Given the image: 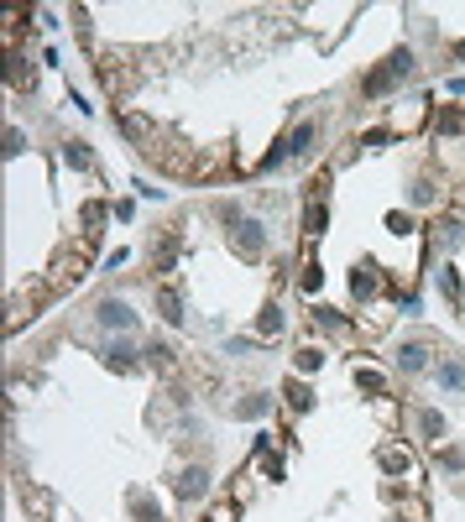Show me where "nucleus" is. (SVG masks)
I'll use <instances>...</instances> for the list:
<instances>
[{"mask_svg":"<svg viewBox=\"0 0 465 522\" xmlns=\"http://www.w3.org/2000/svg\"><path fill=\"white\" fill-rule=\"evenodd\" d=\"M356 293H361V298L377 293V272H371V267H361V272H356Z\"/></svg>","mask_w":465,"mask_h":522,"instance_id":"obj_14","label":"nucleus"},{"mask_svg":"<svg viewBox=\"0 0 465 522\" xmlns=\"http://www.w3.org/2000/svg\"><path fill=\"white\" fill-rule=\"evenodd\" d=\"M287 403L298 407V413H309V407H314V392L309 387H287Z\"/></svg>","mask_w":465,"mask_h":522,"instance_id":"obj_12","label":"nucleus"},{"mask_svg":"<svg viewBox=\"0 0 465 522\" xmlns=\"http://www.w3.org/2000/svg\"><path fill=\"white\" fill-rule=\"evenodd\" d=\"M230 235H236V246H240V256H246V261H256V256L267 251L262 220H236V225H230Z\"/></svg>","mask_w":465,"mask_h":522,"instance_id":"obj_2","label":"nucleus"},{"mask_svg":"<svg viewBox=\"0 0 465 522\" xmlns=\"http://www.w3.org/2000/svg\"><path fill=\"white\" fill-rule=\"evenodd\" d=\"M204 491H209V470H183V481H178V496L183 501H193V496H204Z\"/></svg>","mask_w":465,"mask_h":522,"instance_id":"obj_5","label":"nucleus"},{"mask_svg":"<svg viewBox=\"0 0 465 522\" xmlns=\"http://www.w3.org/2000/svg\"><path fill=\"white\" fill-rule=\"evenodd\" d=\"M131 512H136L142 522H162V512H157V507H152V496H142V491L131 496Z\"/></svg>","mask_w":465,"mask_h":522,"instance_id":"obj_11","label":"nucleus"},{"mask_svg":"<svg viewBox=\"0 0 465 522\" xmlns=\"http://www.w3.org/2000/svg\"><path fill=\"white\" fill-rule=\"evenodd\" d=\"M319 366H324L319 350H303V356H298V371H319Z\"/></svg>","mask_w":465,"mask_h":522,"instance_id":"obj_19","label":"nucleus"},{"mask_svg":"<svg viewBox=\"0 0 465 522\" xmlns=\"http://www.w3.org/2000/svg\"><path fill=\"white\" fill-rule=\"evenodd\" d=\"M105 356H110V366H120V371H126V366H131V356H136V350H131V345H110Z\"/></svg>","mask_w":465,"mask_h":522,"instance_id":"obj_13","label":"nucleus"},{"mask_svg":"<svg viewBox=\"0 0 465 522\" xmlns=\"http://www.w3.org/2000/svg\"><path fill=\"white\" fill-rule=\"evenodd\" d=\"M439 465H444V470H460L465 454H460V450H439Z\"/></svg>","mask_w":465,"mask_h":522,"instance_id":"obj_20","label":"nucleus"},{"mask_svg":"<svg viewBox=\"0 0 465 522\" xmlns=\"http://www.w3.org/2000/svg\"><path fill=\"white\" fill-rule=\"evenodd\" d=\"M267 407H272V403H267V397H246V403H240V413H246V418H262Z\"/></svg>","mask_w":465,"mask_h":522,"instance_id":"obj_17","label":"nucleus"},{"mask_svg":"<svg viewBox=\"0 0 465 522\" xmlns=\"http://www.w3.org/2000/svg\"><path fill=\"white\" fill-rule=\"evenodd\" d=\"M434 376H439V387H444V392H465V366H460V360H444Z\"/></svg>","mask_w":465,"mask_h":522,"instance_id":"obj_8","label":"nucleus"},{"mask_svg":"<svg viewBox=\"0 0 465 522\" xmlns=\"http://www.w3.org/2000/svg\"><path fill=\"white\" fill-rule=\"evenodd\" d=\"M63 162L84 173V167H89V146H84V142H68V146H63Z\"/></svg>","mask_w":465,"mask_h":522,"instance_id":"obj_10","label":"nucleus"},{"mask_svg":"<svg viewBox=\"0 0 465 522\" xmlns=\"http://www.w3.org/2000/svg\"><path fill=\"white\" fill-rule=\"evenodd\" d=\"M413 52H392V58H387V68H377V73H366V84H361V89H366V95H387V89H392V84H403V79H413Z\"/></svg>","mask_w":465,"mask_h":522,"instance_id":"obj_1","label":"nucleus"},{"mask_svg":"<svg viewBox=\"0 0 465 522\" xmlns=\"http://www.w3.org/2000/svg\"><path fill=\"white\" fill-rule=\"evenodd\" d=\"M309 146H314V126L303 120V126H298V130H293V136L283 142V157H309Z\"/></svg>","mask_w":465,"mask_h":522,"instance_id":"obj_7","label":"nucleus"},{"mask_svg":"<svg viewBox=\"0 0 465 522\" xmlns=\"http://www.w3.org/2000/svg\"><path fill=\"white\" fill-rule=\"evenodd\" d=\"M397 366H403L408 376L429 371V345H403V350H397Z\"/></svg>","mask_w":465,"mask_h":522,"instance_id":"obj_4","label":"nucleus"},{"mask_svg":"<svg viewBox=\"0 0 465 522\" xmlns=\"http://www.w3.org/2000/svg\"><path fill=\"white\" fill-rule=\"evenodd\" d=\"M356 381H361V387H366V392H377V397H382V392H387V381L377 376V371H356Z\"/></svg>","mask_w":465,"mask_h":522,"instance_id":"obj_15","label":"nucleus"},{"mask_svg":"<svg viewBox=\"0 0 465 522\" xmlns=\"http://www.w3.org/2000/svg\"><path fill=\"white\" fill-rule=\"evenodd\" d=\"M418 428H424V439H439V434H444V418L434 413V407H424V413H418Z\"/></svg>","mask_w":465,"mask_h":522,"instance_id":"obj_9","label":"nucleus"},{"mask_svg":"<svg viewBox=\"0 0 465 522\" xmlns=\"http://www.w3.org/2000/svg\"><path fill=\"white\" fill-rule=\"evenodd\" d=\"M99 324H105V329H136V313L126 309V303H115V298H105V303H99Z\"/></svg>","mask_w":465,"mask_h":522,"instance_id":"obj_3","label":"nucleus"},{"mask_svg":"<svg viewBox=\"0 0 465 522\" xmlns=\"http://www.w3.org/2000/svg\"><path fill=\"white\" fill-rule=\"evenodd\" d=\"M157 309H162V319L173 324V329L183 324V298L173 293V287H157Z\"/></svg>","mask_w":465,"mask_h":522,"instance_id":"obj_6","label":"nucleus"},{"mask_svg":"<svg viewBox=\"0 0 465 522\" xmlns=\"http://www.w3.org/2000/svg\"><path fill=\"white\" fill-rule=\"evenodd\" d=\"M439 293H444V298L460 293V277H455V267H444V272H439Z\"/></svg>","mask_w":465,"mask_h":522,"instance_id":"obj_16","label":"nucleus"},{"mask_svg":"<svg viewBox=\"0 0 465 522\" xmlns=\"http://www.w3.org/2000/svg\"><path fill=\"white\" fill-rule=\"evenodd\" d=\"M277 329H283V313L267 309V313H262V334H277Z\"/></svg>","mask_w":465,"mask_h":522,"instance_id":"obj_18","label":"nucleus"}]
</instances>
